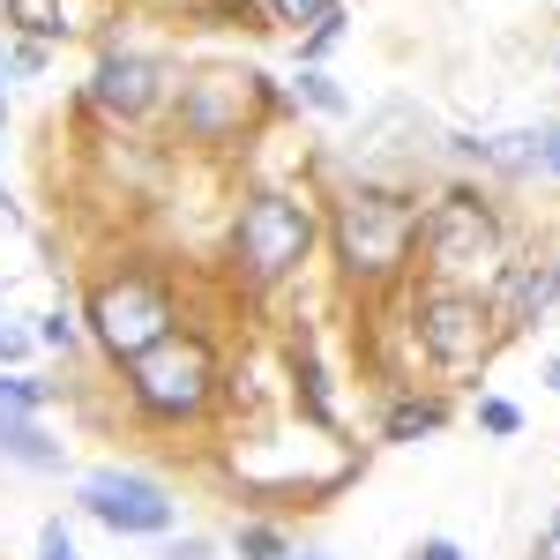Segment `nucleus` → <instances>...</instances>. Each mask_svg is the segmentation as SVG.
<instances>
[{"mask_svg":"<svg viewBox=\"0 0 560 560\" xmlns=\"http://www.w3.org/2000/svg\"><path fill=\"white\" fill-rule=\"evenodd\" d=\"M0 456H15L31 471H60V441H45L23 411H0Z\"/></svg>","mask_w":560,"mask_h":560,"instance_id":"9d476101","label":"nucleus"},{"mask_svg":"<svg viewBox=\"0 0 560 560\" xmlns=\"http://www.w3.org/2000/svg\"><path fill=\"white\" fill-rule=\"evenodd\" d=\"M433 427H441V404H427V396H404V404H388V419H382L388 441H419V433H433Z\"/></svg>","mask_w":560,"mask_h":560,"instance_id":"ddd939ff","label":"nucleus"},{"mask_svg":"<svg viewBox=\"0 0 560 560\" xmlns=\"http://www.w3.org/2000/svg\"><path fill=\"white\" fill-rule=\"evenodd\" d=\"M300 396L314 419H329V396H322V366H314V351H300Z\"/></svg>","mask_w":560,"mask_h":560,"instance_id":"a211bd4d","label":"nucleus"},{"mask_svg":"<svg viewBox=\"0 0 560 560\" xmlns=\"http://www.w3.org/2000/svg\"><path fill=\"white\" fill-rule=\"evenodd\" d=\"M411 247H419V202H404L388 187H359V195L337 202V255L359 284L396 277L411 261Z\"/></svg>","mask_w":560,"mask_h":560,"instance_id":"f03ea898","label":"nucleus"},{"mask_svg":"<svg viewBox=\"0 0 560 560\" xmlns=\"http://www.w3.org/2000/svg\"><path fill=\"white\" fill-rule=\"evenodd\" d=\"M493 337H501L493 300H478V292H448V284H433L427 300H419V351H427L433 366L471 374V366H486Z\"/></svg>","mask_w":560,"mask_h":560,"instance_id":"423d86ee","label":"nucleus"},{"mask_svg":"<svg viewBox=\"0 0 560 560\" xmlns=\"http://www.w3.org/2000/svg\"><path fill=\"white\" fill-rule=\"evenodd\" d=\"M128 388L135 404L150 411V419H202L217 396V359L202 337H158V345L142 351V359H128Z\"/></svg>","mask_w":560,"mask_h":560,"instance_id":"7ed1b4c3","label":"nucleus"},{"mask_svg":"<svg viewBox=\"0 0 560 560\" xmlns=\"http://www.w3.org/2000/svg\"><path fill=\"white\" fill-rule=\"evenodd\" d=\"M546 382H553V388H560V359H553V366H546Z\"/></svg>","mask_w":560,"mask_h":560,"instance_id":"a878e982","label":"nucleus"},{"mask_svg":"<svg viewBox=\"0 0 560 560\" xmlns=\"http://www.w3.org/2000/svg\"><path fill=\"white\" fill-rule=\"evenodd\" d=\"M538 165H546V173L560 179V128H546V135H538Z\"/></svg>","mask_w":560,"mask_h":560,"instance_id":"b1692460","label":"nucleus"},{"mask_svg":"<svg viewBox=\"0 0 560 560\" xmlns=\"http://www.w3.org/2000/svg\"><path fill=\"white\" fill-rule=\"evenodd\" d=\"M300 560H322V553H300Z\"/></svg>","mask_w":560,"mask_h":560,"instance_id":"bb28decb","label":"nucleus"},{"mask_svg":"<svg viewBox=\"0 0 560 560\" xmlns=\"http://www.w3.org/2000/svg\"><path fill=\"white\" fill-rule=\"evenodd\" d=\"M240 560H292V553H284V538H277L269 523H247V530H240Z\"/></svg>","mask_w":560,"mask_h":560,"instance_id":"f3484780","label":"nucleus"},{"mask_svg":"<svg viewBox=\"0 0 560 560\" xmlns=\"http://www.w3.org/2000/svg\"><path fill=\"white\" fill-rule=\"evenodd\" d=\"M83 509L105 530H120V538H150V530H165L173 523V501H165V486L142 471H90L83 478Z\"/></svg>","mask_w":560,"mask_h":560,"instance_id":"0eeeda50","label":"nucleus"},{"mask_svg":"<svg viewBox=\"0 0 560 560\" xmlns=\"http://www.w3.org/2000/svg\"><path fill=\"white\" fill-rule=\"evenodd\" d=\"M419 247H427L433 284L478 292V284L501 277V217L486 210L471 187H456V195H441V202L419 217Z\"/></svg>","mask_w":560,"mask_h":560,"instance_id":"f257e3e1","label":"nucleus"},{"mask_svg":"<svg viewBox=\"0 0 560 560\" xmlns=\"http://www.w3.org/2000/svg\"><path fill=\"white\" fill-rule=\"evenodd\" d=\"M38 345H52V351H68V345H75V314H68V306H52V314L38 322Z\"/></svg>","mask_w":560,"mask_h":560,"instance_id":"aec40b11","label":"nucleus"},{"mask_svg":"<svg viewBox=\"0 0 560 560\" xmlns=\"http://www.w3.org/2000/svg\"><path fill=\"white\" fill-rule=\"evenodd\" d=\"M90 97H97L105 113L135 120V113H150V105L165 97V60H150V52H105V60H97Z\"/></svg>","mask_w":560,"mask_h":560,"instance_id":"1a4fd4ad","label":"nucleus"},{"mask_svg":"<svg viewBox=\"0 0 560 560\" xmlns=\"http://www.w3.org/2000/svg\"><path fill=\"white\" fill-rule=\"evenodd\" d=\"M38 560H83V553H75V538H68L60 523H45L38 530Z\"/></svg>","mask_w":560,"mask_h":560,"instance_id":"4be33fe9","label":"nucleus"},{"mask_svg":"<svg viewBox=\"0 0 560 560\" xmlns=\"http://www.w3.org/2000/svg\"><path fill=\"white\" fill-rule=\"evenodd\" d=\"M90 329H97V345L113 351V359H142L158 337H173V300H165V284L142 277V269L105 277V284L90 292Z\"/></svg>","mask_w":560,"mask_h":560,"instance_id":"39448f33","label":"nucleus"},{"mask_svg":"<svg viewBox=\"0 0 560 560\" xmlns=\"http://www.w3.org/2000/svg\"><path fill=\"white\" fill-rule=\"evenodd\" d=\"M553 292H560V269H516V277H509V306H501V314H509V322H538V314L553 306Z\"/></svg>","mask_w":560,"mask_h":560,"instance_id":"9b49d317","label":"nucleus"},{"mask_svg":"<svg viewBox=\"0 0 560 560\" xmlns=\"http://www.w3.org/2000/svg\"><path fill=\"white\" fill-rule=\"evenodd\" d=\"M45 396H52L45 382H31V374H8V382H0V411H38Z\"/></svg>","mask_w":560,"mask_h":560,"instance_id":"dca6fc26","label":"nucleus"},{"mask_svg":"<svg viewBox=\"0 0 560 560\" xmlns=\"http://www.w3.org/2000/svg\"><path fill=\"white\" fill-rule=\"evenodd\" d=\"M419 560H464V553H456V538H427V546H419Z\"/></svg>","mask_w":560,"mask_h":560,"instance_id":"393cba45","label":"nucleus"},{"mask_svg":"<svg viewBox=\"0 0 560 560\" xmlns=\"http://www.w3.org/2000/svg\"><path fill=\"white\" fill-rule=\"evenodd\" d=\"M255 75H202V83L179 90V135H195V142H224V135H240L247 120V97H255Z\"/></svg>","mask_w":560,"mask_h":560,"instance_id":"6e6552de","label":"nucleus"},{"mask_svg":"<svg viewBox=\"0 0 560 560\" xmlns=\"http://www.w3.org/2000/svg\"><path fill=\"white\" fill-rule=\"evenodd\" d=\"M337 8H345V0H269V15H277V23H292V31H314V23H322V15H337Z\"/></svg>","mask_w":560,"mask_h":560,"instance_id":"2eb2a0df","label":"nucleus"},{"mask_svg":"<svg viewBox=\"0 0 560 560\" xmlns=\"http://www.w3.org/2000/svg\"><path fill=\"white\" fill-rule=\"evenodd\" d=\"M478 427H486V433H516L523 419H516V404H501V396H486V404H478Z\"/></svg>","mask_w":560,"mask_h":560,"instance_id":"412c9836","label":"nucleus"},{"mask_svg":"<svg viewBox=\"0 0 560 560\" xmlns=\"http://www.w3.org/2000/svg\"><path fill=\"white\" fill-rule=\"evenodd\" d=\"M292 90H300V97H306V105H314V113H345V105H351V97H345V90H337V83H329L322 68H306V75H300V83H292Z\"/></svg>","mask_w":560,"mask_h":560,"instance_id":"4468645a","label":"nucleus"},{"mask_svg":"<svg viewBox=\"0 0 560 560\" xmlns=\"http://www.w3.org/2000/svg\"><path fill=\"white\" fill-rule=\"evenodd\" d=\"M165 560H210V538H173Z\"/></svg>","mask_w":560,"mask_h":560,"instance_id":"5701e85b","label":"nucleus"},{"mask_svg":"<svg viewBox=\"0 0 560 560\" xmlns=\"http://www.w3.org/2000/svg\"><path fill=\"white\" fill-rule=\"evenodd\" d=\"M314 247V217L292 195H247L232 217V261L247 284H284Z\"/></svg>","mask_w":560,"mask_h":560,"instance_id":"20e7f679","label":"nucleus"},{"mask_svg":"<svg viewBox=\"0 0 560 560\" xmlns=\"http://www.w3.org/2000/svg\"><path fill=\"white\" fill-rule=\"evenodd\" d=\"M337 38H345V8H337V15H322V23L306 31V45H300V52H306V60H322V52H329Z\"/></svg>","mask_w":560,"mask_h":560,"instance_id":"6ab92c4d","label":"nucleus"},{"mask_svg":"<svg viewBox=\"0 0 560 560\" xmlns=\"http://www.w3.org/2000/svg\"><path fill=\"white\" fill-rule=\"evenodd\" d=\"M8 23L31 31V45L68 38V31H75V23H68V0H8Z\"/></svg>","mask_w":560,"mask_h":560,"instance_id":"f8f14e48","label":"nucleus"}]
</instances>
